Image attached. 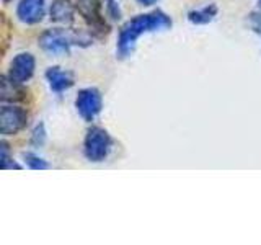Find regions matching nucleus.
<instances>
[{
  "instance_id": "1",
  "label": "nucleus",
  "mask_w": 261,
  "mask_h": 245,
  "mask_svg": "<svg viewBox=\"0 0 261 245\" xmlns=\"http://www.w3.org/2000/svg\"><path fill=\"white\" fill-rule=\"evenodd\" d=\"M171 24H173V21H171L170 15H167L162 10H153L150 13L136 15L134 18H130L129 21L122 24L119 30L118 46H116L118 57L119 59H126V57L133 56L137 39L142 35L170 30Z\"/></svg>"
},
{
  "instance_id": "2",
  "label": "nucleus",
  "mask_w": 261,
  "mask_h": 245,
  "mask_svg": "<svg viewBox=\"0 0 261 245\" xmlns=\"http://www.w3.org/2000/svg\"><path fill=\"white\" fill-rule=\"evenodd\" d=\"M39 47L53 57L69 56L72 46L87 47L92 44V36L85 31L65 30V28H49L41 33Z\"/></svg>"
},
{
  "instance_id": "3",
  "label": "nucleus",
  "mask_w": 261,
  "mask_h": 245,
  "mask_svg": "<svg viewBox=\"0 0 261 245\" xmlns=\"http://www.w3.org/2000/svg\"><path fill=\"white\" fill-rule=\"evenodd\" d=\"M113 147V137L106 129L92 126L84 139V155L88 162H103L108 159Z\"/></svg>"
},
{
  "instance_id": "4",
  "label": "nucleus",
  "mask_w": 261,
  "mask_h": 245,
  "mask_svg": "<svg viewBox=\"0 0 261 245\" xmlns=\"http://www.w3.org/2000/svg\"><path fill=\"white\" fill-rule=\"evenodd\" d=\"M75 108H77V113L80 114V118L84 121H87V122L95 121V118L103 110L101 92L95 87L82 88L75 96Z\"/></svg>"
},
{
  "instance_id": "5",
  "label": "nucleus",
  "mask_w": 261,
  "mask_h": 245,
  "mask_svg": "<svg viewBox=\"0 0 261 245\" xmlns=\"http://www.w3.org/2000/svg\"><path fill=\"white\" fill-rule=\"evenodd\" d=\"M75 7L82 18L92 28L93 35L96 36L108 35L110 27L101 16V0H75Z\"/></svg>"
},
{
  "instance_id": "6",
  "label": "nucleus",
  "mask_w": 261,
  "mask_h": 245,
  "mask_svg": "<svg viewBox=\"0 0 261 245\" xmlns=\"http://www.w3.org/2000/svg\"><path fill=\"white\" fill-rule=\"evenodd\" d=\"M28 125V113L21 106L4 105L0 110V134L4 137L15 136Z\"/></svg>"
},
{
  "instance_id": "7",
  "label": "nucleus",
  "mask_w": 261,
  "mask_h": 245,
  "mask_svg": "<svg viewBox=\"0 0 261 245\" xmlns=\"http://www.w3.org/2000/svg\"><path fill=\"white\" fill-rule=\"evenodd\" d=\"M35 69H36L35 56L31 53H18L12 59L7 76L12 82H15V84L23 85L35 76Z\"/></svg>"
},
{
  "instance_id": "8",
  "label": "nucleus",
  "mask_w": 261,
  "mask_h": 245,
  "mask_svg": "<svg viewBox=\"0 0 261 245\" xmlns=\"http://www.w3.org/2000/svg\"><path fill=\"white\" fill-rule=\"evenodd\" d=\"M46 13V0H20L16 5V16L24 24H38Z\"/></svg>"
},
{
  "instance_id": "9",
  "label": "nucleus",
  "mask_w": 261,
  "mask_h": 245,
  "mask_svg": "<svg viewBox=\"0 0 261 245\" xmlns=\"http://www.w3.org/2000/svg\"><path fill=\"white\" fill-rule=\"evenodd\" d=\"M46 80L49 84V88L53 90L54 93H62L65 90H69L75 84V79H73V74L70 70H64L59 65H53L46 70Z\"/></svg>"
},
{
  "instance_id": "10",
  "label": "nucleus",
  "mask_w": 261,
  "mask_h": 245,
  "mask_svg": "<svg viewBox=\"0 0 261 245\" xmlns=\"http://www.w3.org/2000/svg\"><path fill=\"white\" fill-rule=\"evenodd\" d=\"M75 8L70 0H53L51 8H49V18L59 24H72Z\"/></svg>"
},
{
  "instance_id": "11",
  "label": "nucleus",
  "mask_w": 261,
  "mask_h": 245,
  "mask_svg": "<svg viewBox=\"0 0 261 245\" xmlns=\"http://www.w3.org/2000/svg\"><path fill=\"white\" fill-rule=\"evenodd\" d=\"M0 98H2L4 103H16L24 100V90L21 85L15 84L8 76L0 77Z\"/></svg>"
},
{
  "instance_id": "12",
  "label": "nucleus",
  "mask_w": 261,
  "mask_h": 245,
  "mask_svg": "<svg viewBox=\"0 0 261 245\" xmlns=\"http://www.w3.org/2000/svg\"><path fill=\"white\" fill-rule=\"evenodd\" d=\"M219 13V8L216 4H209L198 10H191L188 12V21L193 24H207L216 18Z\"/></svg>"
},
{
  "instance_id": "13",
  "label": "nucleus",
  "mask_w": 261,
  "mask_h": 245,
  "mask_svg": "<svg viewBox=\"0 0 261 245\" xmlns=\"http://www.w3.org/2000/svg\"><path fill=\"white\" fill-rule=\"evenodd\" d=\"M0 165L4 170H21L20 163H16L10 155V147H8L7 141L0 142Z\"/></svg>"
},
{
  "instance_id": "14",
  "label": "nucleus",
  "mask_w": 261,
  "mask_h": 245,
  "mask_svg": "<svg viewBox=\"0 0 261 245\" xmlns=\"http://www.w3.org/2000/svg\"><path fill=\"white\" fill-rule=\"evenodd\" d=\"M23 160L31 170H47L51 168V163L44 160L43 157H39L35 152H23Z\"/></svg>"
},
{
  "instance_id": "15",
  "label": "nucleus",
  "mask_w": 261,
  "mask_h": 245,
  "mask_svg": "<svg viewBox=\"0 0 261 245\" xmlns=\"http://www.w3.org/2000/svg\"><path fill=\"white\" fill-rule=\"evenodd\" d=\"M46 139H47V131L44 122H39V125L35 126V129L31 131V137H30V144L38 149V147H43L46 144Z\"/></svg>"
},
{
  "instance_id": "16",
  "label": "nucleus",
  "mask_w": 261,
  "mask_h": 245,
  "mask_svg": "<svg viewBox=\"0 0 261 245\" xmlns=\"http://www.w3.org/2000/svg\"><path fill=\"white\" fill-rule=\"evenodd\" d=\"M106 13H108V16L114 21L121 20L122 10H121V7H119V4L116 2V0H108V2H106Z\"/></svg>"
},
{
  "instance_id": "17",
  "label": "nucleus",
  "mask_w": 261,
  "mask_h": 245,
  "mask_svg": "<svg viewBox=\"0 0 261 245\" xmlns=\"http://www.w3.org/2000/svg\"><path fill=\"white\" fill-rule=\"evenodd\" d=\"M248 23H250L251 30L255 31V33H258V35L261 36V10L251 12L248 15Z\"/></svg>"
},
{
  "instance_id": "18",
  "label": "nucleus",
  "mask_w": 261,
  "mask_h": 245,
  "mask_svg": "<svg viewBox=\"0 0 261 245\" xmlns=\"http://www.w3.org/2000/svg\"><path fill=\"white\" fill-rule=\"evenodd\" d=\"M136 2H137L139 5H142V7H152V5L157 4L159 0H136Z\"/></svg>"
},
{
  "instance_id": "19",
  "label": "nucleus",
  "mask_w": 261,
  "mask_h": 245,
  "mask_svg": "<svg viewBox=\"0 0 261 245\" xmlns=\"http://www.w3.org/2000/svg\"><path fill=\"white\" fill-rule=\"evenodd\" d=\"M258 7H259V10H261V0H258Z\"/></svg>"
},
{
  "instance_id": "20",
  "label": "nucleus",
  "mask_w": 261,
  "mask_h": 245,
  "mask_svg": "<svg viewBox=\"0 0 261 245\" xmlns=\"http://www.w3.org/2000/svg\"><path fill=\"white\" fill-rule=\"evenodd\" d=\"M4 2H8V0H4Z\"/></svg>"
}]
</instances>
